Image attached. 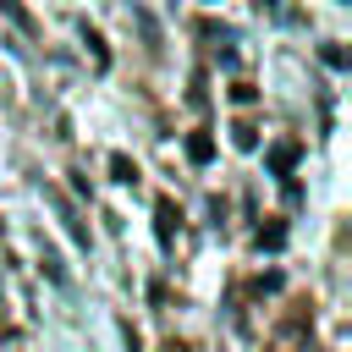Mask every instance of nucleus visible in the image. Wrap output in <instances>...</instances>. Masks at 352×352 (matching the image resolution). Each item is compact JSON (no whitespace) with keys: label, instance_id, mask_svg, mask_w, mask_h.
I'll return each instance as SVG.
<instances>
[]
</instances>
